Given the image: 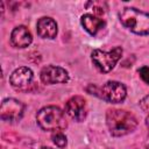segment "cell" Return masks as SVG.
<instances>
[{
  "mask_svg": "<svg viewBox=\"0 0 149 149\" xmlns=\"http://www.w3.org/2000/svg\"><path fill=\"white\" fill-rule=\"evenodd\" d=\"M139 73H140V77L142 78V80L144 83L149 84V66H142L139 70Z\"/></svg>",
  "mask_w": 149,
  "mask_h": 149,
  "instance_id": "5bb4252c",
  "label": "cell"
},
{
  "mask_svg": "<svg viewBox=\"0 0 149 149\" xmlns=\"http://www.w3.org/2000/svg\"><path fill=\"white\" fill-rule=\"evenodd\" d=\"M122 49L120 47L113 48L111 51H102L100 49H95L92 52V62L95 65V68L100 72H109L118 61L121 58Z\"/></svg>",
  "mask_w": 149,
  "mask_h": 149,
  "instance_id": "277c9868",
  "label": "cell"
},
{
  "mask_svg": "<svg viewBox=\"0 0 149 149\" xmlns=\"http://www.w3.org/2000/svg\"><path fill=\"white\" fill-rule=\"evenodd\" d=\"M52 141L59 148H64L66 146V136L63 133H61V132H56L52 135Z\"/></svg>",
  "mask_w": 149,
  "mask_h": 149,
  "instance_id": "4fadbf2b",
  "label": "cell"
},
{
  "mask_svg": "<svg viewBox=\"0 0 149 149\" xmlns=\"http://www.w3.org/2000/svg\"><path fill=\"white\" fill-rule=\"evenodd\" d=\"M81 26L84 27V29L90 33L91 35H97V33L104 28L105 26V21L102 17L97 16L94 14H84L80 19Z\"/></svg>",
  "mask_w": 149,
  "mask_h": 149,
  "instance_id": "7c38bea8",
  "label": "cell"
},
{
  "mask_svg": "<svg viewBox=\"0 0 149 149\" xmlns=\"http://www.w3.org/2000/svg\"><path fill=\"white\" fill-rule=\"evenodd\" d=\"M24 112V105L14 99V98H7L1 102V108H0V114L1 119L3 121H19Z\"/></svg>",
  "mask_w": 149,
  "mask_h": 149,
  "instance_id": "8992f818",
  "label": "cell"
},
{
  "mask_svg": "<svg viewBox=\"0 0 149 149\" xmlns=\"http://www.w3.org/2000/svg\"><path fill=\"white\" fill-rule=\"evenodd\" d=\"M41 80L44 84L51 85V84H57V83H68L69 81V73L65 69L61 66H55V65H48L44 66L41 70L40 73Z\"/></svg>",
  "mask_w": 149,
  "mask_h": 149,
  "instance_id": "ba28073f",
  "label": "cell"
},
{
  "mask_svg": "<svg viewBox=\"0 0 149 149\" xmlns=\"http://www.w3.org/2000/svg\"><path fill=\"white\" fill-rule=\"evenodd\" d=\"M121 23L137 35L149 34V14L134 7H126L119 14Z\"/></svg>",
  "mask_w": 149,
  "mask_h": 149,
  "instance_id": "7a4b0ae2",
  "label": "cell"
},
{
  "mask_svg": "<svg viewBox=\"0 0 149 149\" xmlns=\"http://www.w3.org/2000/svg\"><path fill=\"white\" fill-rule=\"evenodd\" d=\"M33 41L31 33L24 26H17L10 34V43L15 48H26Z\"/></svg>",
  "mask_w": 149,
  "mask_h": 149,
  "instance_id": "30bf717a",
  "label": "cell"
},
{
  "mask_svg": "<svg viewBox=\"0 0 149 149\" xmlns=\"http://www.w3.org/2000/svg\"><path fill=\"white\" fill-rule=\"evenodd\" d=\"M41 149H52V148H50V147H42Z\"/></svg>",
  "mask_w": 149,
  "mask_h": 149,
  "instance_id": "e0dca14e",
  "label": "cell"
},
{
  "mask_svg": "<svg viewBox=\"0 0 149 149\" xmlns=\"http://www.w3.org/2000/svg\"><path fill=\"white\" fill-rule=\"evenodd\" d=\"M36 121L44 130L59 132L68 127L64 112L56 106H47L40 109L36 114Z\"/></svg>",
  "mask_w": 149,
  "mask_h": 149,
  "instance_id": "3957f363",
  "label": "cell"
},
{
  "mask_svg": "<svg viewBox=\"0 0 149 149\" xmlns=\"http://www.w3.org/2000/svg\"><path fill=\"white\" fill-rule=\"evenodd\" d=\"M65 113L74 121H84L87 114V106L85 99L80 95H74L70 98L65 104Z\"/></svg>",
  "mask_w": 149,
  "mask_h": 149,
  "instance_id": "52a82bcc",
  "label": "cell"
},
{
  "mask_svg": "<svg viewBox=\"0 0 149 149\" xmlns=\"http://www.w3.org/2000/svg\"><path fill=\"white\" fill-rule=\"evenodd\" d=\"M33 71L27 66L17 68L9 77V83L16 90H26L33 81Z\"/></svg>",
  "mask_w": 149,
  "mask_h": 149,
  "instance_id": "9c48e42d",
  "label": "cell"
},
{
  "mask_svg": "<svg viewBox=\"0 0 149 149\" xmlns=\"http://www.w3.org/2000/svg\"><path fill=\"white\" fill-rule=\"evenodd\" d=\"M106 123L113 136H123L136 128L137 120L134 114L128 111L108 109L106 113Z\"/></svg>",
  "mask_w": 149,
  "mask_h": 149,
  "instance_id": "6da1fadb",
  "label": "cell"
},
{
  "mask_svg": "<svg viewBox=\"0 0 149 149\" xmlns=\"http://www.w3.org/2000/svg\"><path fill=\"white\" fill-rule=\"evenodd\" d=\"M37 34L43 38H55L57 35V23L51 17H41L36 24Z\"/></svg>",
  "mask_w": 149,
  "mask_h": 149,
  "instance_id": "8fae6325",
  "label": "cell"
},
{
  "mask_svg": "<svg viewBox=\"0 0 149 149\" xmlns=\"http://www.w3.org/2000/svg\"><path fill=\"white\" fill-rule=\"evenodd\" d=\"M140 107H141L142 111L149 113V94L146 95V97L140 101Z\"/></svg>",
  "mask_w": 149,
  "mask_h": 149,
  "instance_id": "9a60e30c",
  "label": "cell"
},
{
  "mask_svg": "<svg viewBox=\"0 0 149 149\" xmlns=\"http://www.w3.org/2000/svg\"><path fill=\"white\" fill-rule=\"evenodd\" d=\"M99 95L104 100L112 102V104H119L122 102L127 95V91L123 84L115 81V80H109L106 84H104L99 88Z\"/></svg>",
  "mask_w": 149,
  "mask_h": 149,
  "instance_id": "5b68a950",
  "label": "cell"
},
{
  "mask_svg": "<svg viewBox=\"0 0 149 149\" xmlns=\"http://www.w3.org/2000/svg\"><path fill=\"white\" fill-rule=\"evenodd\" d=\"M146 126H147V129H148V135H149V114H148V116L146 118Z\"/></svg>",
  "mask_w": 149,
  "mask_h": 149,
  "instance_id": "2e32d148",
  "label": "cell"
}]
</instances>
